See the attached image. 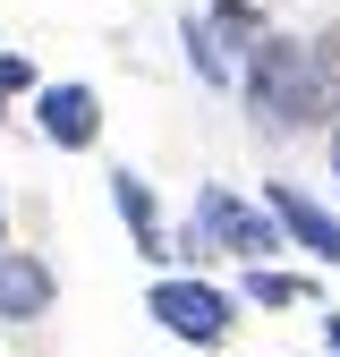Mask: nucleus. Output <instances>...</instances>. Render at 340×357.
I'll return each mask as SVG.
<instances>
[{"label":"nucleus","mask_w":340,"mask_h":357,"mask_svg":"<svg viewBox=\"0 0 340 357\" xmlns=\"http://www.w3.org/2000/svg\"><path fill=\"white\" fill-rule=\"evenodd\" d=\"M332 111H340V26L307 43V119H332Z\"/></svg>","instance_id":"7"},{"label":"nucleus","mask_w":340,"mask_h":357,"mask_svg":"<svg viewBox=\"0 0 340 357\" xmlns=\"http://www.w3.org/2000/svg\"><path fill=\"white\" fill-rule=\"evenodd\" d=\"M332 170H340V137H332Z\"/></svg>","instance_id":"13"},{"label":"nucleus","mask_w":340,"mask_h":357,"mask_svg":"<svg viewBox=\"0 0 340 357\" xmlns=\"http://www.w3.org/2000/svg\"><path fill=\"white\" fill-rule=\"evenodd\" d=\"M204 238H222V247H238V255H281V221L230 204V188H204V196H196V247H204Z\"/></svg>","instance_id":"3"},{"label":"nucleus","mask_w":340,"mask_h":357,"mask_svg":"<svg viewBox=\"0 0 340 357\" xmlns=\"http://www.w3.org/2000/svg\"><path fill=\"white\" fill-rule=\"evenodd\" d=\"M264 204H272V221H281V230H289L298 247H307V255L340 264V221H332L315 196H298V188H281V178H272V188H264Z\"/></svg>","instance_id":"5"},{"label":"nucleus","mask_w":340,"mask_h":357,"mask_svg":"<svg viewBox=\"0 0 340 357\" xmlns=\"http://www.w3.org/2000/svg\"><path fill=\"white\" fill-rule=\"evenodd\" d=\"M332 349H340V315H332Z\"/></svg>","instance_id":"12"},{"label":"nucleus","mask_w":340,"mask_h":357,"mask_svg":"<svg viewBox=\"0 0 340 357\" xmlns=\"http://www.w3.org/2000/svg\"><path fill=\"white\" fill-rule=\"evenodd\" d=\"M42 137L85 153L102 137V102H94V85H42Z\"/></svg>","instance_id":"4"},{"label":"nucleus","mask_w":340,"mask_h":357,"mask_svg":"<svg viewBox=\"0 0 340 357\" xmlns=\"http://www.w3.org/2000/svg\"><path fill=\"white\" fill-rule=\"evenodd\" d=\"M111 196H119V213H128V230H137V255L162 264V213H153V188H145L137 170H111Z\"/></svg>","instance_id":"8"},{"label":"nucleus","mask_w":340,"mask_h":357,"mask_svg":"<svg viewBox=\"0 0 340 357\" xmlns=\"http://www.w3.org/2000/svg\"><path fill=\"white\" fill-rule=\"evenodd\" d=\"M0 255H9V230H0Z\"/></svg>","instance_id":"14"},{"label":"nucleus","mask_w":340,"mask_h":357,"mask_svg":"<svg viewBox=\"0 0 340 357\" xmlns=\"http://www.w3.org/2000/svg\"><path fill=\"white\" fill-rule=\"evenodd\" d=\"M52 306V273L34 255H0V324H26Z\"/></svg>","instance_id":"6"},{"label":"nucleus","mask_w":340,"mask_h":357,"mask_svg":"<svg viewBox=\"0 0 340 357\" xmlns=\"http://www.w3.org/2000/svg\"><path fill=\"white\" fill-rule=\"evenodd\" d=\"M153 324L162 332H179L187 349H222L230 340V298L212 289V281H153Z\"/></svg>","instance_id":"2"},{"label":"nucleus","mask_w":340,"mask_h":357,"mask_svg":"<svg viewBox=\"0 0 340 357\" xmlns=\"http://www.w3.org/2000/svg\"><path fill=\"white\" fill-rule=\"evenodd\" d=\"M26 85H34V68H26L17 52H0V94H26Z\"/></svg>","instance_id":"11"},{"label":"nucleus","mask_w":340,"mask_h":357,"mask_svg":"<svg viewBox=\"0 0 340 357\" xmlns=\"http://www.w3.org/2000/svg\"><path fill=\"white\" fill-rule=\"evenodd\" d=\"M247 111L264 128H307V43L298 34H255V52H247Z\"/></svg>","instance_id":"1"},{"label":"nucleus","mask_w":340,"mask_h":357,"mask_svg":"<svg viewBox=\"0 0 340 357\" xmlns=\"http://www.w3.org/2000/svg\"><path fill=\"white\" fill-rule=\"evenodd\" d=\"M187 52H196V77H204V85H230V60H222L212 17H187Z\"/></svg>","instance_id":"9"},{"label":"nucleus","mask_w":340,"mask_h":357,"mask_svg":"<svg viewBox=\"0 0 340 357\" xmlns=\"http://www.w3.org/2000/svg\"><path fill=\"white\" fill-rule=\"evenodd\" d=\"M247 298H255V306H298V298H307V273H255Z\"/></svg>","instance_id":"10"}]
</instances>
